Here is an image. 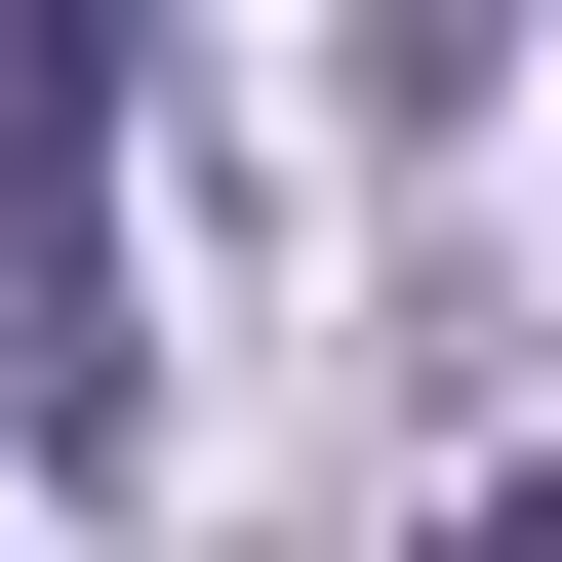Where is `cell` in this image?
I'll return each mask as SVG.
<instances>
[{
    "label": "cell",
    "instance_id": "cell-1",
    "mask_svg": "<svg viewBox=\"0 0 562 562\" xmlns=\"http://www.w3.org/2000/svg\"><path fill=\"white\" fill-rule=\"evenodd\" d=\"M81 322H121V0H0V362L81 402Z\"/></svg>",
    "mask_w": 562,
    "mask_h": 562
},
{
    "label": "cell",
    "instance_id": "cell-2",
    "mask_svg": "<svg viewBox=\"0 0 562 562\" xmlns=\"http://www.w3.org/2000/svg\"><path fill=\"white\" fill-rule=\"evenodd\" d=\"M402 562H562V482H482V522H402Z\"/></svg>",
    "mask_w": 562,
    "mask_h": 562
}]
</instances>
